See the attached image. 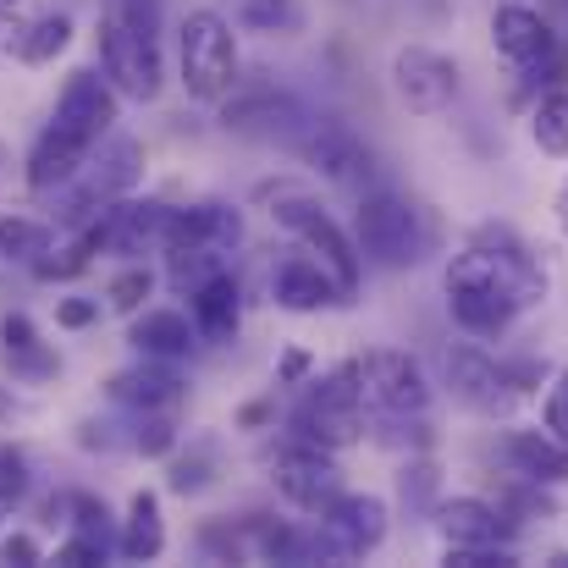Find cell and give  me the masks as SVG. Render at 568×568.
Segmentation results:
<instances>
[{"instance_id":"d6986e66","label":"cell","mask_w":568,"mask_h":568,"mask_svg":"<svg viewBox=\"0 0 568 568\" xmlns=\"http://www.w3.org/2000/svg\"><path fill=\"white\" fill-rule=\"evenodd\" d=\"M271 304L287 310V315H315V310L348 304V293H343V282L304 248V254H287V260L271 271Z\"/></svg>"},{"instance_id":"c3c4849f","label":"cell","mask_w":568,"mask_h":568,"mask_svg":"<svg viewBox=\"0 0 568 568\" xmlns=\"http://www.w3.org/2000/svg\"><path fill=\"white\" fill-rule=\"evenodd\" d=\"M310 371H315V359H310L304 348H287V354H282V365H276V386H304Z\"/></svg>"},{"instance_id":"cb8c5ba5","label":"cell","mask_w":568,"mask_h":568,"mask_svg":"<svg viewBox=\"0 0 568 568\" xmlns=\"http://www.w3.org/2000/svg\"><path fill=\"white\" fill-rule=\"evenodd\" d=\"M83 178L105 193V199H128V193H139L144 189V144L128 139V133H111V139L94 150V161H89Z\"/></svg>"},{"instance_id":"277c9868","label":"cell","mask_w":568,"mask_h":568,"mask_svg":"<svg viewBox=\"0 0 568 568\" xmlns=\"http://www.w3.org/2000/svg\"><path fill=\"white\" fill-rule=\"evenodd\" d=\"M287 430L298 442H315L326 453H343L354 442H365V397H359V376L354 365L332 371V376L304 381V397L287 414Z\"/></svg>"},{"instance_id":"ac0fdd59","label":"cell","mask_w":568,"mask_h":568,"mask_svg":"<svg viewBox=\"0 0 568 568\" xmlns=\"http://www.w3.org/2000/svg\"><path fill=\"white\" fill-rule=\"evenodd\" d=\"M128 348L139 359H166V365H189L193 354L204 348L199 326H193L189 310H166V304H150L139 315H128Z\"/></svg>"},{"instance_id":"816d5d0a","label":"cell","mask_w":568,"mask_h":568,"mask_svg":"<svg viewBox=\"0 0 568 568\" xmlns=\"http://www.w3.org/2000/svg\"><path fill=\"white\" fill-rule=\"evenodd\" d=\"M552 215H558V226H564V237H568V178H564V189H558V199H552Z\"/></svg>"},{"instance_id":"74e56055","label":"cell","mask_w":568,"mask_h":568,"mask_svg":"<svg viewBox=\"0 0 568 568\" xmlns=\"http://www.w3.org/2000/svg\"><path fill=\"white\" fill-rule=\"evenodd\" d=\"M78 447L83 453H122V447H133V419L122 425V419H78Z\"/></svg>"},{"instance_id":"52a82bcc","label":"cell","mask_w":568,"mask_h":568,"mask_svg":"<svg viewBox=\"0 0 568 568\" xmlns=\"http://www.w3.org/2000/svg\"><path fill=\"white\" fill-rule=\"evenodd\" d=\"M386 503L376 491H343L326 514H315V547L321 564H359L386 541Z\"/></svg>"},{"instance_id":"4dcf8cb0","label":"cell","mask_w":568,"mask_h":568,"mask_svg":"<svg viewBox=\"0 0 568 568\" xmlns=\"http://www.w3.org/2000/svg\"><path fill=\"white\" fill-rule=\"evenodd\" d=\"M155 287H161V276H155L144 260H122V271L105 282V310H116V315H139V310H150Z\"/></svg>"},{"instance_id":"7a4b0ae2","label":"cell","mask_w":568,"mask_h":568,"mask_svg":"<svg viewBox=\"0 0 568 568\" xmlns=\"http://www.w3.org/2000/svg\"><path fill=\"white\" fill-rule=\"evenodd\" d=\"M178 83L193 105H221L237 89V33L226 11L199 6L178 22Z\"/></svg>"},{"instance_id":"1f68e13d","label":"cell","mask_w":568,"mask_h":568,"mask_svg":"<svg viewBox=\"0 0 568 568\" xmlns=\"http://www.w3.org/2000/svg\"><path fill=\"white\" fill-rule=\"evenodd\" d=\"M530 139H536L541 155L568 161V89H552V94L536 100V111H530Z\"/></svg>"},{"instance_id":"4316f807","label":"cell","mask_w":568,"mask_h":568,"mask_svg":"<svg viewBox=\"0 0 568 568\" xmlns=\"http://www.w3.org/2000/svg\"><path fill=\"white\" fill-rule=\"evenodd\" d=\"M55 248V221L39 215H0V260L11 265H33L39 254Z\"/></svg>"},{"instance_id":"3957f363","label":"cell","mask_w":568,"mask_h":568,"mask_svg":"<svg viewBox=\"0 0 568 568\" xmlns=\"http://www.w3.org/2000/svg\"><path fill=\"white\" fill-rule=\"evenodd\" d=\"M265 199H271V221L282 226V232H293L337 282H343V293L354 298L359 293V243L337 226V215L315 199V193H304V189H293V183H282V189H265Z\"/></svg>"},{"instance_id":"60d3db41","label":"cell","mask_w":568,"mask_h":568,"mask_svg":"<svg viewBox=\"0 0 568 568\" xmlns=\"http://www.w3.org/2000/svg\"><path fill=\"white\" fill-rule=\"evenodd\" d=\"M447 564L453 568H514L519 552L508 541H480V547H447Z\"/></svg>"},{"instance_id":"e575fe53","label":"cell","mask_w":568,"mask_h":568,"mask_svg":"<svg viewBox=\"0 0 568 568\" xmlns=\"http://www.w3.org/2000/svg\"><path fill=\"white\" fill-rule=\"evenodd\" d=\"M67 530H83V536H94V541H105V547H116V541H122V530H116V519H111L105 497H94V491H72Z\"/></svg>"},{"instance_id":"7402d4cb","label":"cell","mask_w":568,"mask_h":568,"mask_svg":"<svg viewBox=\"0 0 568 568\" xmlns=\"http://www.w3.org/2000/svg\"><path fill=\"white\" fill-rule=\"evenodd\" d=\"M430 525L447 547H480V541H508L514 536V514H503L486 497H447L430 508Z\"/></svg>"},{"instance_id":"e0dca14e","label":"cell","mask_w":568,"mask_h":568,"mask_svg":"<svg viewBox=\"0 0 568 568\" xmlns=\"http://www.w3.org/2000/svg\"><path fill=\"white\" fill-rule=\"evenodd\" d=\"M105 397L116 408H128V414H178L183 397H189V381L166 359H139L133 354L128 371H116V376L105 381Z\"/></svg>"},{"instance_id":"7dc6e473","label":"cell","mask_w":568,"mask_h":568,"mask_svg":"<svg viewBox=\"0 0 568 568\" xmlns=\"http://www.w3.org/2000/svg\"><path fill=\"white\" fill-rule=\"evenodd\" d=\"M547 430H552V436H564V442H568V371L558 376V386H552V397H547Z\"/></svg>"},{"instance_id":"d4e9b609","label":"cell","mask_w":568,"mask_h":568,"mask_svg":"<svg viewBox=\"0 0 568 568\" xmlns=\"http://www.w3.org/2000/svg\"><path fill=\"white\" fill-rule=\"evenodd\" d=\"M508 464L514 475H525L530 486H558L568 480V442L552 430H508Z\"/></svg>"},{"instance_id":"5b68a950","label":"cell","mask_w":568,"mask_h":568,"mask_svg":"<svg viewBox=\"0 0 568 568\" xmlns=\"http://www.w3.org/2000/svg\"><path fill=\"white\" fill-rule=\"evenodd\" d=\"M94 39H100V67L105 78L122 89V100H139V105H155L161 89H166V55H161V33L150 28H133L122 11H100L94 22Z\"/></svg>"},{"instance_id":"5bb4252c","label":"cell","mask_w":568,"mask_h":568,"mask_svg":"<svg viewBox=\"0 0 568 568\" xmlns=\"http://www.w3.org/2000/svg\"><path fill=\"white\" fill-rule=\"evenodd\" d=\"M447 386H453V397H458L464 408H475V414H508L514 397H525L514 371H508L503 359H491L480 343H453V348H447Z\"/></svg>"},{"instance_id":"44dd1931","label":"cell","mask_w":568,"mask_h":568,"mask_svg":"<svg viewBox=\"0 0 568 568\" xmlns=\"http://www.w3.org/2000/svg\"><path fill=\"white\" fill-rule=\"evenodd\" d=\"M89 161H94V144H83V139H72V133H61V128L44 122V133L33 139V150L22 161V183H28V193L44 199V193L78 183L89 172Z\"/></svg>"},{"instance_id":"ab89813d","label":"cell","mask_w":568,"mask_h":568,"mask_svg":"<svg viewBox=\"0 0 568 568\" xmlns=\"http://www.w3.org/2000/svg\"><path fill=\"white\" fill-rule=\"evenodd\" d=\"M166 486L178 491V497H199L204 486H210V458H199V453H172L166 458Z\"/></svg>"},{"instance_id":"484cf974","label":"cell","mask_w":568,"mask_h":568,"mask_svg":"<svg viewBox=\"0 0 568 568\" xmlns=\"http://www.w3.org/2000/svg\"><path fill=\"white\" fill-rule=\"evenodd\" d=\"M161 552H166L161 497H155V491H133V497H128V514H122V541H116V558H128V564H155Z\"/></svg>"},{"instance_id":"83f0119b","label":"cell","mask_w":568,"mask_h":568,"mask_svg":"<svg viewBox=\"0 0 568 568\" xmlns=\"http://www.w3.org/2000/svg\"><path fill=\"white\" fill-rule=\"evenodd\" d=\"M226 271V248H166V271H161V282L178 293V298H189L199 293L210 276H221Z\"/></svg>"},{"instance_id":"30bf717a","label":"cell","mask_w":568,"mask_h":568,"mask_svg":"<svg viewBox=\"0 0 568 568\" xmlns=\"http://www.w3.org/2000/svg\"><path fill=\"white\" fill-rule=\"evenodd\" d=\"M354 376H359L365 408H376L386 419H392V414L419 419V414L430 408V376H425L419 359L403 354V348H376V354L354 359Z\"/></svg>"},{"instance_id":"f6af8a7d","label":"cell","mask_w":568,"mask_h":568,"mask_svg":"<svg viewBox=\"0 0 568 568\" xmlns=\"http://www.w3.org/2000/svg\"><path fill=\"white\" fill-rule=\"evenodd\" d=\"M430 491H436V469H430V464H408V469H403V503L425 508ZM430 508H436V503H430Z\"/></svg>"},{"instance_id":"7c38bea8","label":"cell","mask_w":568,"mask_h":568,"mask_svg":"<svg viewBox=\"0 0 568 568\" xmlns=\"http://www.w3.org/2000/svg\"><path fill=\"white\" fill-rule=\"evenodd\" d=\"M392 89L414 116H442L458 100V61L430 44H403L392 55Z\"/></svg>"},{"instance_id":"6da1fadb","label":"cell","mask_w":568,"mask_h":568,"mask_svg":"<svg viewBox=\"0 0 568 568\" xmlns=\"http://www.w3.org/2000/svg\"><path fill=\"white\" fill-rule=\"evenodd\" d=\"M442 287H447L453 326L475 343H497V337H508V326L525 310H536L547 298V271L530 260V248L514 232L497 226L447 260Z\"/></svg>"},{"instance_id":"8992f818","label":"cell","mask_w":568,"mask_h":568,"mask_svg":"<svg viewBox=\"0 0 568 568\" xmlns=\"http://www.w3.org/2000/svg\"><path fill=\"white\" fill-rule=\"evenodd\" d=\"M354 243L359 254H371L386 271H403V265H419L425 248H430V232L419 221V210L392 189H371L359 193V210H354Z\"/></svg>"},{"instance_id":"bcb514c9","label":"cell","mask_w":568,"mask_h":568,"mask_svg":"<svg viewBox=\"0 0 568 568\" xmlns=\"http://www.w3.org/2000/svg\"><path fill=\"white\" fill-rule=\"evenodd\" d=\"M111 11H122L133 28H150V33H161V0H111Z\"/></svg>"},{"instance_id":"ba28073f","label":"cell","mask_w":568,"mask_h":568,"mask_svg":"<svg viewBox=\"0 0 568 568\" xmlns=\"http://www.w3.org/2000/svg\"><path fill=\"white\" fill-rule=\"evenodd\" d=\"M116 122H122V89L105 78V67H78L61 83V94H55L50 128H61V133H72V139L100 150L116 133Z\"/></svg>"},{"instance_id":"b9f144b4","label":"cell","mask_w":568,"mask_h":568,"mask_svg":"<svg viewBox=\"0 0 568 568\" xmlns=\"http://www.w3.org/2000/svg\"><path fill=\"white\" fill-rule=\"evenodd\" d=\"M100 315H105L100 298H55V326L61 332H89V326H100Z\"/></svg>"},{"instance_id":"d590c367","label":"cell","mask_w":568,"mask_h":568,"mask_svg":"<svg viewBox=\"0 0 568 568\" xmlns=\"http://www.w3.org/2000/svg\"><path fill=\"white\" fill-rule=\"evenodd\" d=\"M28 491H33V464H28V453L11 447V442H0V519L17 514V508L28 503Z\"/></svg>"},{"instance_id":"836d02e7","label":"cell","mask_w":568,"mask_h":568,"mask_svg":"<svg viewBox=\"0 0 568 568\" xmlns=\"http://www.w3.org/2000/svg\"><path fill=\"white\" fill-rule=\"evenodd\" d=\"M183 442L178 414H133V453L139 458H172Z\"/></svg>"},{"instance_id":"ffe728a7","label":"cell","mask_w":568,"mask_h":568,"mask_svg":"<svg viewBox=\"0 0 568 568\" xmlns=\"http://www.w3.org/2000/svg\"><path fill=\"white\" fill-rule=\"evenodd\" d=\"M0 376L11 386H44L61 376V354L39 337L33 315H22V310L0 315Z\"/></svg>"},{"instance_id":"ee69618b","label":"cell","mask_w":568,"mask_h":568,"mask_svg":"<svg viewBox=\"0 0 568 568\" xmlns=\"http://www.w3.org/2000/svg\"><path fill=\"white\" fill-rule=\"evenodd\" d=\"M28 22H33V17H22L17 0H0V55H17V50H22Z\"/></svg>"},{"instance_id":"681fc988","label":"cell","mask_w":568,"mask_h":568,"mask_svg":"<svg viewBox=\"0 0 568 568\" xmlns=\"http://www.w3.org/2000/svg\"><path fill=\"white\" fill-rule=\"evenodd\" d=\"M276 414V397H260V403H243L237 408V430H260L265 419Z\"/></svg>"},{"instance_id":"9c48e42d","label":"cell","mask_w":568,"mask_h":568,"mask_svg":"<svg viewBox=\"0 0 568 568\" xmlns=\"http://www.w3.org/2000/svg\"><path fill=\"white\" fill-rule=\"evenodd\" d=\"M271 486L298 508V514H326L337 497H343V464L326 453V447H315V442H282L276 453H271Z\"/></svg>"},{"instance_id":"8fae6325","label":"cell","mask_w":568,"mask_h":568,"mask_svg":"<svg viewBox=\"0 0 568 568\" xmlns=\"http://www.w3.org/2000/svg\"><path fill=\"white\" fill-rule=\"evenodd\" d=\"M166 221H172V204L166 199H111V210L89 226L100 254L111 260H144V254H166Z\"/></svg>"},{"instance_id":"f907efd6","label":"cell","mask_w":568,"mask_h":568,"mask_svg":"<svg viewBox=\"0 0 568 568\" xmlns=\"http://www.w3.org/2000/svg\"><path fill=\"white\" fill-rule=\"evenodd\" d=\"M17 414H22V397L11 392V381H0V425H11Z\"/></svg>"},{"instance_id":"8d00e7d4","label":"cell","mask_w":568,"mask_h":568,"mask_svg":"<svg viewBox=\"0 0 568 568\" xmlns=\"http://www.w3.org/2000/svg\"><path fill=\"white\" fill-rule=\"evenodd\" d=\"M199 552L210 558V564H254V552H248V530L243 525H204L199 530Z\"/></svg>"},{"instance_id":"f1b7e54d","label":"cell","mask_w":568,"mask_h":568,"mask_svg":"<svg viewBox=\"0 0 568 568\" xmlns=\"http://www.w3.org/2000/svg\"><path fill=\"white\" fill-rule=\"evenodd\" d=\"M304 6L298 0H237V28L265 33V39H293L304 33Z\"/></svg>"},{"instance_id":"9a60e30c","label":"cell","mask_w":568,"mask_h":568,"mask_svg":"<svg viewBox=\"0 0 568 568\" xmlns=\"http://www.w3.org/2000/svg\"><path fill=\"white\" fill-rule=\"evenodd\" d=\"M304 122H310L304 105L293 94L271 89V83H248V89H232L221 100V128L226 133H243V139H287L293 144V133Z\"/></svg>"},{"instance_id":"4fadbf2b","label":"cell","mask_w":568,"mask_h":568,"mask_svg":"<svg viewBox=\"0 0 568 568\" xmlns=\"http://www.w3.org/2000/svg\"><path fill=\"white\" fill-rule=\"evenodd\" d=\"M491 44H497V55H503L514 72H525V78L558 72V33H552V22H547L536 6H525V0H508V6L491 11Z\"/></svg>"},{"instance_id":"7bdbcfd3","label":"cell","mask_w":568,"mask_h":568,"mask_svg":"<svg viewBox=\"0 0 568 568\" xmlns=\"http://www.w3.org/2000/svg\"><path fill=\"white\" fill-rule=\"evenodd\" d=\"M0 564L6 568H39L44 564L39 536H33V530H11V536H0Z\"/></svg>"},{"instance_id":"603a6c76","label":"cell","mask_w":568,"mask_h":568,"mask_svg":"<svg viewBox=\"0 0 568 568\" xmlns=\"http://www.w3.org/2000/svg\"><path fill=\"white\" fill-rule=\"evenodd\" d=\"M189 315L210 348L237 343V326H243V287H237V276L221 271V276H210L199 293H189Z\"/></svg>"},{"instance_id":"f35d334b","label":"cell","mask_w":568,"mask_h":568,"mask_svg":"<svg viewBox=\"0 0 568 568\" xmlns=\"http://www.w3.org/2000/svg\"><path fill=\"white\" fill-rule=\"evenodd\" d=\"M111 558H116V547H105V541H94L83 530H67V541L55 547V564L61 568H94V564H111Z\"/></svg>"},{"instance_id":"f546056e","label":"cell","mask_w":568,"mask_h":568,"mask_svg":"<svg viewBox=\"0 0 568 568\" xmlns=\"http://www.w3.org/2000/svg\"><path fill=\"white\" fill-rule=\"evenodd\" d=\"M94 254H100V243H94V232L83 226V232H72V243H61V248L39 254L28 271H33L39 282H78V276L94 265Z\"/></svg>"},{"instance_id":"d6a6232c","label":"cell","mask_w":568,"mask_h":568,"mask_svg":"<svg viewBox=\"0 0 568 568\" xmlns=\"http://www.w3.org/2000/svg\"><path fill=\"white\" fill-rule=\"evenodd\" d=\"M67 44H72V17H67V11H44V17L28 22V39H22L17 61H22V67H50Z\"/></svg>"},{"instance_id":"2e32d148","label":"cell","mask_w":568,"mask_h":568,"mask_svg":"<svg viewBox=\"0 0 568 568\" xmlns=\"http://www.w3.org/2000/svg\"><path fill=\"white\" fill-rule=\"evenodd\" d=\"M293 150H298V161L310 166V172H321L326 183H359V178H371V150L359 144V133L354 128H343V122H332V116H310L298 133H293Z\"/></svg>"}]
</instances>
